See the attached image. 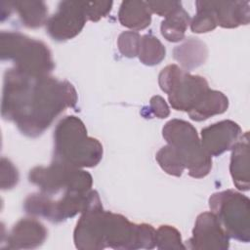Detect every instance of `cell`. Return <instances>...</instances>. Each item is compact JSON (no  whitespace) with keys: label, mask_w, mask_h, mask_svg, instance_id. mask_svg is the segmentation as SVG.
I'll use <instances>...</instances> for the list:
<instances>
[{"label":"cell","mask_w":250,"mask_h":250,"mask_svg":"<svg viewBox=\"0 0 250 250\" xmlns=\"http://www.w3.org/2000/svg\"><path fill=\"white\" fill-rule=\"evenodd\" d=\"M77 100L76 90L68 81L32 76L14 67L4 77L2 116L15 122L22 134L37 137Z\"/></svg>","instance_id":"1"},{"label":"cell","mask_w":250,"mask_h":250,"mask_svg":"<svg viewBox=\"0 0 250 250\" xmlns=\"http://www.w3.org/2000/svg\"><path fill=\"white\" fill-rule=\"evenodd\" d=\"M103 146L89 137L85 124L74 115L65 116L54 131L53 161L76 168H92L103 158Z\"/></svg>","instance_id":"2"},{"label":"cell","mask_w":250,"mask_h":250,"mask_svg":"<svg viewBox=\"0 0 250 250\" xmlns=\"http://www.w3.org/2000/svg\"><path fill=\"white\" fill-rule=\"evenodd\" d=\"M0 56L3 61L13 62L16 69L32 76L49 75L54 68L48 46L18 31L1 32Z\"/></svg>","instance_id":"3"},{"label":"cell","mask_w":250,"mask_h":250,"mask_svg":"<svg viewBox=\"0 0 250 250\" xmlns=\"http://www.w3.org/2000/svg\"><path fill=\"white\" fill-rule=\"evenodd\" d=\"M162 135L182 159L192 178H204L212 167L211 156L203 148L196 129L182 119L169 120L162 129Z\"/></svg>","instance_id":"4"},{"label":"cell","mask_w":250,"mask_h":250,"mask_svg":"<svg viewBox=\"0 0 250 250\" xmlns=\"http://www.w3.org/2000/svg\"><path fill=\"white\" fill-rule=\"evenodd\" d=\"M160 89L176 110L190 111L204 98L209 86L204 77L192 75L177 64H168L159 73Z\"/></svg>","instance_id":"5"},{"label":"cell","mask_w":250,"mask_h":250,"mask_svg":"<svg viewBox=\"0 0 250 250\" xmlns=\"http://www.w3.org/2000/svg\"><path fill=\"white\" fill-rule=\"evenodd\" d=\"M28 179L41 192L51 196L60 191L86 194L91 190L93 184L92 176L87 171L57 161H52L47 167L32 168Z\"/></svg>","instance_id":"6"},{"label":"cell","mask_w":250,"mask_h":250,"mask_svg":"<svg viewBox=\"0 0 250 250\" xmlns=\"http://www.w3.org/2000/svg\"><path fill=\"white\" fill-rule=\"evenodd\" d=\"M209 207L229 237L247 243L250 240V200L234 189L213 193Z\"/></svg>","instance_id":"7"},{"label":"cell","mask_w":250,"mask_h":250,"mask_svg":"<svg viewBox=\"0 0 250 250\" xmlns=\"http://www.w3.org/2000/svg\"><path fill=\"white\" fill-rule=\"evenodd\" d=\"M156 229L148 224H134L126 217L105 211L104 243L113 249H152Z\"/></svg>","instance_id":"8"},{"label":"cell","mask_w":250,"mask_h":250,"mask_svg":"<svg viewBox=\"0 0 250 250\" xmlns=\"http://www.w3.org/2000/svg\"><path fill=\"white\" fill-rule=\"evenodd\" d=\"M89 192L86 194L65 192L62 197L55 200L51 195L43 192L33 193L26 197L23 208L26 213L32 216L59 223L81 213L87 206Z\"/></svg>","instance_id":"9"},{"label":"cell","mask_w":250,"mask_h":250,"mask_svg":"<svg viewBox=\"0 0 250 250\" xmlns=\"http://www.w3.org/2000/svg\"><path fill=\"white\" fill-rule=\"evenodd\" d=\"M104 210L99 193L92 190L88 195L86 208L76 224L73 232L75 247L81 250H100L105 248L104 243Z\"/></svg>","instance_id":"10"},{"label":"cell","mask_w":250,"mask_h":250,"mask_svg":"<svg viewBox=\"0 0 250 250\" xmlns=\"http://www.w3.org/2000/svg\"><path fill=\"white\" fill-rule=\"evenodd\" d=\"M88 21L85 1H62L46 21V30L55 40H68L80 33Z\"/></svg>","instance_id":"11"},{"label":"cell","mask_w":250,"mask_h":250,"mask_svg":"<svg viewBox=\"0 0 250 250\" xmlns=\"http://www.w3.org/2000/svg\"><path fill=\"white\" fill-rule=\"evenodd\" d=\"M188 248L198 250H226L229 236L213 212H203L196 218Z\"/></svg>","instance_id":"12"},{"label":"cell","mask_w":250,"mask_h":250,"mask_svg":"<svg viewBox=\"0 0 250 250\" xmlns=\"http://www.w3.org/2000/svg\"><path fill=\"white\" fill-rule=\"evenodd\" d=\"M242 135L240 126L232 120H222L201 130V144L210 156L230 149Z\"/></svg>","instance_id":"13"},{"label":"cell","mask_w":250,"mask_h":250,"mask_svg":"<svg viewBox=\"0 0 250 250\" xmlns=\"http://www.w3.org/2000/svg\"><path fill=\"white\" fill-rule=\"evenodd\" d=\"M47 237V229L35 218L20 220L7 236V248L32 249L40 246Z\"/></svg>","instance_id":"14"},{"label":"cell","mask_w":250,"mask_h":250,"mask_svg":"<svg viewBox=\"0 0 250 250\" xmlns=\"http://www.w3.org/2000/svg\"><path fill=\"white\" fill-rule=\"evenodd\" d=\"M230 149L229 172L233 184L237 189L247 191L250 187L249 132L243 133Z\"/></svg>","instance_id":"15"},{"label":"cell","mask_w":250,"mask_h":250,"mask_svg":"<svg viewBox=\"0 0 250 250\" xmlns=\"http://www.w3.org/2000/svg\"><path fill=\"white\" fill-rule=\"evenodd\" d=\"M217 25L233 28L248 24L250 20L249 1H208Z\"/></svg>","instance_id":"16"},{"label":"cell","mask_w":250,"mask_h":250,"mask_svg":"<svg viewBox=\"0 0 250 250\" xmlns=\"http://www.w3.org/2000/svg\"><path fill=\"white\" fill-rule=\"evenodd\" d=\"M151 14L146 1H123L119 8L118 20L123 26L133 30H141L150 24Z\"/></svg>","instance_id":"17"},{"label":"cell","mask_w":250,"mask_h":250,"mask_svg":"<svg viewBox=\"0 0 250 250\" xmlns=\"http://www.w3.org/2000/svg\"><path fill=\"white\" fill-rule=\"evenodd\" d=\"M173 56L183 68L190 70L204 63L208 56V49L204 42L198 38L190 37L174 48Z\"/></svg>","instance_id":"18"},{"label":"cell","mask_w":250,"mask_h":250,"mask_svg":"<svg viewBox=\"0 0 250 250\" xmlns=\"http://www.w3.org/2000/svg\"><path fill=\"white\" fill-rule=\"evenodd\" d=\"M228 107L229 99L227 96L220 91L209 89L201 102L188 113L190 119L203 121L213 115L224 113Z\"/></svg>","instance_id":"19"},{"label":"cell","mask_w":250,"mask_h":250,"mask_svg":"<svg viewBox=\"0 0 250 250\" xmlns=\"http://www.w3.org/2000/svg\"><path fill=\"white\" fill-rule=\"evenodd\" d=\"M21 19L22 24L29 28H35L46 24L48 9L43 1H16L10 2Z\"/></svg>","instance_id":"20"},{"label":"cell","mask_w":250,"mask_h":250,"mask_svg":"<svg viewBox=\"0 0 250 250\" xmlns=\"http://www.w3.org/2000/svg\"><path fill=\"white\" fill-rule=\"evenodd\" d=\"M190 21L188 13L183 7L179 8L173 14L166 17L161 22L160 30L162 36L170 42H179L183 40Z\"/></svg>","instance_id":"21"},{"label":"cell","mask_w":250,"mask_h":250,"mask_svg":"<svg viewBox=\"0 0 250 250\" xmlns=\"http://www.w3.org/2000/svg\"><path fill=\"white\" fill-rule=\"evenodd\" d=\"M166 50L159 39L151 34L141 37L139 47V59L146 65H155L165 58Z\"/></svg>","instance_id":"22"},{"label":"cell","mask_w":250,"mask_h":250,"mask_svg":"<svg viewBox=\"0 0 250 250\" xmlns=\"http://www.w3.org/2000/svg\"><path fill=\"white\" fill-rule=\"evenodd\" d=\"M196 14L190 21V29L194 33H206L217 26V21L208 1H196Z\"/></svg>","instance_id":"23"},{"label":"cell","mask_w":250,"mask_h":250,"mask_svg":"<svg viewBox=\"0 0 250 250\" xmlns=\"http://www.w3.org/2000/svg\"><path fill=\"white\" fill-rule=\"evenodd\" d=\"M155 159L164 172L175 177L182 176L186 169L177 151L168 144L157 151Z\"/></svg>","instance_id":"24"},{"label":"cell","mask_w":250,"mask_h":250,"mask_svg":"<svg viewBox=\"0 0 250 250\" xmlns=\"http://www.w3.org/2000/svg\"><path fill=\"white\" fill-rule=\"evenodd\" d=\"M155 246L158 249H186L180 231L168 225L160 226L155 231Z\"/></svg>","instance_id":"25"},{"label":"cell","mask_w":250,"mask_h":250,"mask_svg":"<svg viewBox=\"0 0 250 250\" xmlns=\"http://www.w3.org/2000/svg\"><path fill=\"white\" fill-rule=\"evenodd\" d=\"M141 36L137 31L129 30L122 32L117 40V45L120 53L127 58L138 56Z\"/></svg>","instance_id":"26"},{"label":"cell","mask_w":250,"mask_h":250,"mask_svg":"<svg viewBox=\"0 0 250 250\" xmlns=\"http://www.w3.org/2000/svg\"><path fill=\"white\" fill-rule=\"evenodd\" d=\"M19 182V173L15 165L7 158L1 159V188L10 189Z\"/></svg>","instance_id":"27"},{"label":"cell","mask_w":250,"mask_h":250,"mask_svg":"<svg viewBox=\"0 0 250 250\" xmlns=\"http://www.w3.org/2000/svg\"><path fill=\"white\" fill-rule=\"evenodd\" d=\"M112 1H92L86 2V15L88 21H98L105 17L111 10Z\"/></svg>","instance_id":"28"},{"label":"cell","mask_w":250,"mask_h":250,"mask_svg":"<svg viewBox=\"0 0 250 250\" xmlns=\"http://www.w3.org/2000/svg\"><path fill=\"white\" fill-rule=\"evenodd\" d=\"M146 3L151 13L164 18L182 7V3L179 1H146Z\"/></svg>","instance_id":"29"},{"label":"cell","mask_w":250,"mask_h":250,"mask_svg":"<svg viewBox=\"0 0 250 250\" xmlns=\"http://www.w3.org/2000/svg\"><path fill=\"white\" fill-rule=\"evenodd\" d=\"M149 109L158 118H166L170 114L167 103L161 96H153L149 102Z\"/></svg>","instance_id":"30"}]
</instances>
